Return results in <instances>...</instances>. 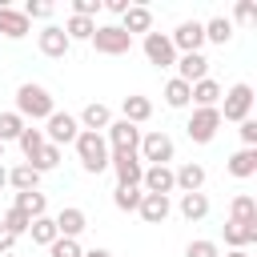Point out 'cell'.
<instances>
[{
  "label": "cell",
  "instance_id": "6da1fadb",
  "mask_svg": "<svg viewBox=\"0 0 257 257\" xmlns=\"http://www.w3.org/2000/svg\"><path fill=\"white\" fill-rule=\"evenodd\" d=\"M12 112L28 124V120H48V116L56 112V104H52V92H48L44 84H32V80H28V84L16 88V108H12Z\"/></svg>",
  "mask_w": 257,
  "mask_h": 257
},
{
  "label": "cell",
  "instance_id": "7a4b0ae2",
  "mask_svg": "<svg viewBox=\"0 0 257 257\" xmlns=\"http://www.w3.org/2000/svg\"><path fill=\"white\" fill-rule=\"evenodd\" d=\"M76 145V157H80V169L84 173H104L108 169V145H104V133H84L80 128V137L72 141Z\"/></svg>",
  "mask_w": 257,
  "mask_h": 257
},
{
  "label": "cell",
  "instance_id": "3957f363",
  "mask_svg": "<svg viewBox=\"0 0 257 257\" xmlns=\"http://www.w3.org/2000/svg\"><path fill=\"white\" fill-rule=\"evenodd\" d=\"M217 112H221V120H249V112H253V84H245V80H237L229 92H221V104H217Z\"/></svg>",
  "mask_w": 257,
  "mask_h": 257
},
{
  "label": "cell",
  "instance_id": "277c9868",
  "mask_svg": "<svg viewBox=\"0 0 257 257\" xmlns=\"http://www.w3.org/2000/svg\"><path fill=\"white\" fill-rule=\"evenodd\" d=\"M137 157H141V165H169L177 157V145L169 133H141Z\"/></svg>",
  "mask_w": 257,
  "mask_h": 257
},
{
  "label": "cell",
  "instance_id": "5b68a950",
  "mask_svg": "<svg viewBox=\"0 0 257 257\" xmlns=\"http://www.w3.org/2000/svg\"><path fill=\"white\" fill-rule=\"evenodd\" d=\"M92 48H96L100 56H124V52L133 48V36H128L120 24H96V32H92Z\"/></svg>",
  "mask_w": 257,
  "mask_h": 257
},
{
  "label": "cell",
  "instance_id": "8992f818",
  "mask_svg": "<svg viewBox=\"0 0 257 257\" xmlns=\"http://www.w3.org/2000/svg\"><path fill=\"white\" fill-rule=\"evenodd\" d=\"M40 133H44V141H48V145H56V149H60V145H72V141L80 137V124H76V116H72V112H60V108H56V112L44 120V128H40Z\"/></svg>",
  "mask_w": 257,
  "mask_h": 257
},
{
  "label": "cell",
  "instance_id": "52a82bcc",
  "mask_svg": "<svg viewBox=\"0 0 257 257\" xmlns=\"http://www.w3.org/2000/svg\"><path fill=\"white\" fill-rule=\"evenodd\" d=\"M217 128H221V112L217 108H193V116L185 124V133H189L193 145H209L217 137Z\"/></svg>",
  "mask_w": 257,
  "mask_h": 257
},
{
  "label": "cell",
  "instance_id": "ba28073f",
  "mask_svg": "<svg viewBox=\"0 0 257 257\" xmlns=\"http://www.w3.org/2000/svg\"><path fill=\"white\" fill-rule=\"evenodd\" d=\"M104 145H108V153H137L141 128L128 124V120H112V124L104 128Z\"/></svg>",
  "mask_w": 257,
  "mask_h": 257
},
{
  "label": "cell",
  "instance_id": "9c48e42d",
  "mask_svg": "<svg viewBox=\"0 0 257 257\" xmlns=\"http://www.w3.org/2000/svg\"><path fill=\"white\" fill-rule=\"evenodd\" d=\"M169 40H173L177 56H185V52H201V44H205V28H201V20H181L177 32H169Z\"/></svg>",
  "mask_w": 257,
  "mask_h": 257
},
{
  "label": "cell",
  "instance_id": "30bf717a",
  "mask_svg": "<svg viewBox=\"0 0 257 257\" xmlns=\"http://www.w3.org/2000/svg\"><path fill=\"white\" fill-rule=\"evenodd\" d=\"M145 56H149V64H157V68H173V64H177V48H173V40H169L165 32H149V36H145Z\"/></svg>",
  "mask_w": 257,
  "mask_h": 257
},
{
  "label": "cell",
  "instance_id": "8fae6325",
  "mask_svg": "<svg viewBox=\"0 0 257 257\" xmlns=\"http://www.w3.org/2000/svg\"><path fill=\"white\" fill-rule=\"evenodd\" d=\"M108 169L116 173V185H141V177H145V165L137 153H112Z\"/></svg>",
  "mask_w": 257,
  "mask_h": 257
},
{
  "label": "cell",
  "instance_id": "7c38bea8",
  "mask_svg": "<svg viewBox=\"0 0 257 257\" xmlns=\"http://www.w3.org/2000/svg\"><path fill=\"white\" fill-rule=\"evenodd\" d=\"M36 44H40V52H44L48 60H60V56L72 48V40L64 36V28H60V24H44V32L36 36Z\"/></svg>",
  "mask_w": 257,
  "mask_h": 257
},
{
  "label": "cell",
  "instance_id": "4fadbf2b",
  "mask_svg": "<svg viewBox=\"0 0 257 257\" xmlns=\"http://www.w3.org/2000/svg\"><path fill=\"white\" fill-rule=\"evenodd\" d=\"M141 189H145V193H157V197H169V193L177 189V185H173V169H169V165H145Z\"/></svg>",
  "mask_w": 257,
  "mask_h": 257
},
{
  "label": "cell",
  "instance_id": "5bb4252c",
  "mask_svg": "<svg viewBox=\"0 0 257 257\" xmlns=\"http://www.w3.org/2000/svg\"><path fill=\"white\" fill-rule=\"evenodd\" d=\"M137 213H141L145 225H165L169 213H173V201H169V197H157V193H145L141 205H137Z\"/></svg>",
  "mask_w": 257,
  "mask_h": 257
},
{
  "label": "cell",
  "instance_id": "9a60e30c",
  "mask_svg": "<svg viewBox=\"0 0 257 257\" xmlns=\"http://www.w3.org/2000/svg\"><path fill=\"white\" fill-rule=\"evenodd\" d=\"M52 221H56V233H60V237H72V241H76V237L88 229V213H84L80 205H68V209H60Z\"/></svg>",
  "mask_w": 257,
  "mask_h": 257
},
{
  "label": "cell",
  "instance_id": "2e32d148",
  "mask_svg": "<svg viewBox=\"0 0 257 257\" xmlns=\"http://www.w3.org/2000/svg\"><path fill=\"white\" fill-rule=\"evenodd\" d=\"M76 124H80L84 133H104V128L112 124V108H108V104H100V100H92V104H84V108H80Z\"/></svg>",
  "mask_w": 257,
  "mask_h": 257
},
{
  "label": "cell",
  "instance_id": "e0dca14e",
  "mask_svg": "<svg viewBox=\"0 0 257 257\" xmlns=\"http://www.w3.org/2000/svg\"><path fill=\"white\" fill-rule=\"evenodd\" d=\"M28 28H32V20H28L20 8L0 4V36H8V40H24V36H28Z\"/></svg>",
  "mask_w": 257,
  "mask_h": 257
},
{
  "label": "cell",
  "instance_id": "ac0fdd59",
  "mask_svg": "<svg viewBox=\"0 0 257 257\" xmlns=\"http://www.w3.org/2000/svg\"><path fill=\"white\" fill-rule=\"evenodd\" d=\"M205 76H209V60H205L201 52H185V56H177V80L197 84V80H205Z\"/></svg>",
  "mask_w": 257,
  "mask_h": 257
},
{
  "label": "cell",
  "instance_id": "d6986e66",
  "mask_svg": "<svg viewBox=\"0 0 257 257\" xmlns=\"http://www.w3.org/2000/svg\"><path fill=\"white\" fill-rule=\"evenodd\" d=\"M173 185H177L181 193H201V189H205V165L185 161L181 169H173Z\"/></svg>",
  "mask_w": 257,
  "mask_h": 257
},
{
  "label": "cell",
  "instance_id": "ffe728a7",
  "mask_svg": "<svg viewBox=\"0 0 257 257\" xmlns=\"http://www.w3.org/2000/svg\"><path fill=\"white\" fill-rule=\"evenodd\" d=\"M221 84L213 80V76H205V80H197V84H189V100L197 104V108H217L221 104Z\"/></svg>",
  "mask_w": 257,
  "mask_h": 257
},
{
  "label": "cell",
  "instance_id": "44dd1931",
  "mask_svg": "<svg viewBox=\"0 0 257 257\" xmlns=\"http://www.w3.org/2000/svg\"><path fill=\"white\" fill-rule=\"evenodd\" d=\"M149 116H153V100H149V96H137V92H133V96L120 100V120H128V124L141 128Z\"/></svg>",
  "mask_w": 257,
  "mask_h": 257
},
{
  "label": "cell",
  "instance_id": "7402d4cb",
  "mask_svg": "<svg viewBox=\"0 0 257 257\" xmlns=\"http://www.w3.org/2000/svg\"><path fill=\"white\" fill-rule=\"evenodd\" d=\"M120 28L128 32V36H137V32H153V12L145 8V4H128V12L120 16Z\"/></svg>",
  "mask_w": 257,
  "mask_h": 257
},
{
  "label": "cell",
  "instance_id": "603a6c76",
  "mask_svg": "<svg viewBox=\"0 0 257 257\" xmlns=\"http://www.w3.org/2000/svg\"><path fill=\"white\" fill-rule=\"evenodd\" d=\"M225 169H229V177H237V181L253 177V173H257V149H237V153L225 161Z\"/></svg>",
  "mask_w": 257,
  "mask_h": 257
},
{
  "label": "cell",
  "instance_id": "cb8c5ba5",
  "mask_svg": "<svg viewBox=\"0 0 257 257\" xmlns=\"http://www.w3.org/2000/svg\"><path fill=\"white\" fill-rule=\"evenodd\" d=\"M177 209H181L185 221H205V217H209V197H205V193H181Z\"/></svg>",
  "mask_w": 257,
  "mask_h": 257
},
{
  "label": "cell",
  "instance_id": "d4e9b609",
  "mask_svg": "<svg viewBox=\"0 0 257 257\" xmlns=\"http://www.w3.org/2000/svg\"><path fill=\"white\" fill-rule=\"evenodd\" d=\"M257 241V225H241V221H225V245L229 249H249Z\"/></svg>",
  "mask_w": 257,
  "mask_h": 257
},
{
  "label": "cell",
  "instance_id": "484cf974",
  "mask_svg": "<svg viewBox=\"0 0 257 257\" xmlns=\"http://www.w3.org/2000/svg\"><path fill=\"white\" fill-rule=\"evenodd\" d=\"M12 209H20V213H28V217L36 221V217H44V209H48V197H44L40 189H28V193H16Z\"/></svg>",
  "mask_w": 257,
  "mask_h": 257
},
{
  "label": "cell",
  "instance_id": "4316f807",
  "mask_svg": "<svg viewBox=\"0 0 257 257\" xmlns=\"http://www.w3.org/2000/svg\"><path fill=\"white\" fill-rule=\"evenodd\" d=\"M229 221H241V225H257V201L249 193H237L229 201Z\"/></svg>",
  "mask_w": 257,
  "mask_h": 257
},
{
  "label": "cell",
  "instance_id": "83f0119b",
  "mask_svg": "<svg viewBox=\"0 0 257 257\" xmlns=\"http://www.w3.org/2000/svg\"><path fill=\"white\" fill-rule=\"evenodd\" d=\"M8 185L16 189V193H28V189H36L40 185V173L24 161V165H16V169H8Z\"/></svg>",
  "mask_w": 257,
  "mask_h": 257
},
{
  "label": "cell",
  "instance_id": "f1b7e54d",
  "mask_svg": "<svg viewBox=\"0 0 257 257\" xmlns=\"http://www.w3.org/2000/svg\"><path fill=\"white\" fill-rule=\"evenodd\" d=\"M201 28H205V40H209V44H229V40H233V20H225V16H213V20H205Z\"/></svg>",
  "mask_w": 257,
  "mask_h": 257
},
{
  "label": "cell",
  "instance_id": "f546056e",
  "mask_svg": "<svg viewBox=\"0 0 257 257\" xmlns=\"http://www.w3.org/2000/svg\"><path fill=\"white\" fill-rule=\"evenodd\" d=\"M141 197H145V189H141V185H116V193H112V205H116L120 213H137Z\"/></svg>",
  "mask_w": 257,
  "mask_h": 257
},
{
  "label": "cell",
  "instance_id": "4dcf8cb0",
  "mask_svg": "<svg viewBox=\"0 0 257 257\" xmlns=\"http://www.w3.org/2000/svg\"><path fill=\"white\" fill-rule=\"evenodd\" d=\"M28 233H32V245H44V249L60 237V233H56V221H52L48 213H44V217H36V221L28 225Z\"/></svg>",
  "mask_w": 257,
  "mask_h": 257
},
{
  "label": "cell",
  "instance_id": "1f68e13d",
  "mask_svg": "<svg viewBox=\"0 0 257 257\" xmlns=\"http://www.w3.org/2000/svg\"><path fill=\"white\" fill-rule=\"evenodd\" d=\"M92 32H96V20H88V16H68L64 20V36L68 40H92Z\"/></svg>",
  "mask_w": 257,
  "mask_h": 257
},
{
  "label": "cell",
  "instance_id": "d6a6232c",
  "mask_svg": "<svg viewBox=\"0 0 257 257\" xmlns=\"http://www.w3.org/2000/svg\"><path fill=\"white\" fill-rule=\"evenodd\" d=\"M28 165H32V169H36V173H52V169H56V165H60V149H56V145H48V141H44V145H40V149H36V157H32V161H28Z\"/></svg>",
  "mask_w": 257,
  "mask_h": 257
},
{
  "label": "cell",
  "instance_id": "836d02e7",
  "mask_svg": "<svg viewBox=\"0 0 257 257\" xmlns=\"http://www.w3.org/2000/svg\"><path fill=\"white\" fill-rule=\"evenodd\" d=\"M16 145H20L24 161H32V157H36V149L44 145V133H40V128H32V124H24V133L16 137Z\"/></svg>",
  "mask_w": 257,
  "mask_h": 257
},
{
  "label": "cell",
  "instance_id": "e575fe53",
  "mask_svg": "<svg viewBox=\"0 0 257 257\" xmlns=\"http://www.w3.org/2000/svg\"><path fill=\"white\" fill-rule=\"evenodd\" d=\"M0 225H4L12 237H20V233H28L32 217H28V213H20V209H4V213H0Z\"/></svg>",
  "mask_w": 257,
  "mask_h": 257
},
{
  "label": "cell",
  "instance_id": "d590c367",
  "mask_svg": "<svg viewBox=\"0 0 257 257\" xmlns=\"http://www.w3.org/2000/svg\"><path fill=\"white\" fill-rule=\"evenodd\" d=\"M165 104H169V108H185V104H189V84L173 76V80L165 84Z\"/></svg>",
  "mask_w": 257,
  "mask_h": 257
},
{
  "label": "cell",
  "instance_id": "8d00e7d4",
  "mask_svg": "<svg viewBox=\"0 0 257 257\" xmlns=\"http://www.w3.org/2000/svg\"><path fill=\"white\" fill-rule=\"evenodd\" d=\"M24 133V120L16 116V112H0V145H8V141H16Z\"/></svg>",
  "mask_w": 257,
  "mask_h": 257
},
{
  "label": "cell",
  "instance_id": "74e56055",
  "mask_svg": "<svg viewBox=\"0 0 257 257\" xmlns=\"http://www.w3.org/2000/svg\"><path fill=\"white\" fill-rule=\"evenodd\" d=\"M185 257H221V249H217V241L197 237V241H189V245H185Z\"/></svg>",
  "mask_w": 257,
  "mask_h": 257
},
{
  "label": "cell",
  "instance_id": "f35d334b",
  "mask_svg": "<svg viewBox=\"0 0 257 257\" xmlns=\"http://www.w3.org/2000/svg\"><path fill=\"white\" fill-rule=\"evenodd\" d=\"M48 253H52V257H80L84 249H80V241H72V237H56V241L48 245Z\"/></svg>",
  "mask_w": 257,
  "mask_h": 257
},
{
  "label": "cell",
  "instance_id": "ab89813d",
  "mask_svg": "<svg viewBox=\"0 0 257 257\" xmlns=\"http://www.w3.org/2000/svg\"><path fill=\"white\" fill-rule=\"evenodd\" d=\"M20 12H24V16H28V20H48V16H52V12H56V8H52V4H48V0H28V4H24V8H20Z\"/></svg>",
  "mask_w": 257,
  "mask_h": 257
},
{
  "label": "cell",
  "instance_id": "60d3db41",
  "mask_svg": "<svg viewBox=\"0 0 257 257\" xmlns=\"http://www.w3.org/2000/svg\"><path fill=\"white\" fill-rule=\"evenodd\" d=\"M100 8H104V0H72V16H88L92 20Z\"/></svg>",
  "mask_w": 257,
  "mask_h": 257
},
{
  "label": "cell",
  "instance_id": "b9f144b4",
  "mask_svg": "<svg viewBox=\"0 0 257 257\" xmlns=\"http://www.w3.org/2000/svg\"><path fill=\"white\" fill-rule=\"evenodd\" d=\"M241 149H257V120L249 116V120H241Z\"/></svg>",
  "mask_w": 257,
  "mask_h": 257
},
{
  "label": "cell",
  "instance_id": "7bdbcfd3",
  "mask_svg": "<svg viewBox=\"0 0 257 257\" xmlns=\"http://www.w3.org/2000/svg\"><path fill=\"white\" fill-rule=\"evenodd\" d=\"M233 16H237V20H241V24H253V20H257V8H253V4H249V0H241V4H237V8H233Z\"/></svg>",
  "mask_w": 257,
  "mask_h": 257
},
{
  "label": "cell",
  "instance_id": "ee69618b",
  "mask_svg": "<svg viewBox=\"0 0 257 257\" xmlns=\"http://www.w3.org/2000/svg\"><path fill=\"white\" fill-rule=\"evenodd\" d=\"M12 245H16V237H12V233L0 225V253H12Z\"/></svg>",
  "mask_w": 257,
  "mask_h": 257
},
{
  "label": "cell",
  "instance_id": "f6af8a7d",
  "mask_svg": "<svg viewBox=\"0 0 257 257\" xmlns=\"http://www.w3.org/2000/svg\"><path fill=\"white\" fill-rule=\"evenodd\" d=\"M104 8L116 12V16H124V12H128V0H104Z\"/></svg>",
  "mask_w": 257,
  "mask_h": 257
},
{
  "label": "cell",
  "instance_id": "bcb514c9",
  "mask_svg": "<svg viewBox=\"0 0 257 257\" xmlns=\"http://www.w3.org/2000/svg\"><path fill=\"white\" fill-rule=\"evenodd\" d=\"M80 257H112L108 249H88V253H80Z\"/></svg>",
  "mask_w": 257,
  "mask_h": 257
},
{
  "label": "cell",
  "instance_id": "7dc6e473",
  "mask_svg": "<svg viewBox=\"0 0 257 257\" xmlns=\"http://www.w3.org/2000/svg\"><path fill=\"white\" fill-rule=\"evenodd\" d=\"M4 185H8V169L0 165V189H4Z\"/></svg>",
  "mask_w": 257,
  "mask_h": 257
},
{
  "label": "cell",
  "instance_id": "c3c4849f",
  "mask_svg": "<svg viewBox=\"0 0 257 257\" xmlns=\"http://www.w3.org/2000/svg\"><path fill=\"white\" fill-rule=\"evenodd\" d=\"M225 257H249V253H245V249H229Z\"/></svg>",
  "mask_w": 257,
  "mask_h": 257
},
{
  "label": "cell",
  "instance_id": "681fc988",
  "mask_svg": "<svg viewBox=\"0 0 257 257\" xmlns=\"http://www.w3.org/2000/svg\"><path fill=\"white\" fill-rule=\"evenodd\" d=\"M0 165H4V145H0Z\"/></svg>",
  "mask_w": 257,
  "mask_h": 257
},
{
  "label": "cell",
  "instance_id": "f907efd6",
  "mask_svg": "<svg viewBox=\"0 0 257 257\" xmlns=\"http://www.w3.org/2000/svg\"><path fill=\"white\" fill-rule=\"evenodd\" d=\"M0 257H16V253H0Z\"/></svg>",
  "mask_w": 257,
  "mask_h": 257
}]
</instances>
